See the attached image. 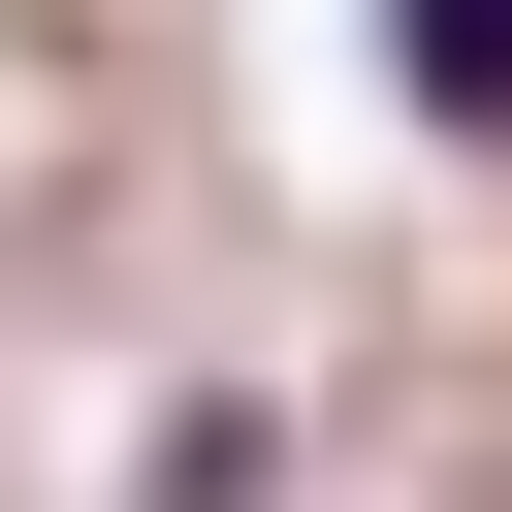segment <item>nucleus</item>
I'll use <instances>...</instances> for the list:
<instances>
[{
	"instance_id": "nucleus-1",
	"label": "nucleus",
	"mask_w": 512,
	"mask_h": 512,
	"mask_svg": "<svg viewBox=\"0 0 512 512\" xmlns=\"http://www.w3.org/2000/svg\"><path fill=\"white\" fill-rule=\"evenodd\" d=\"M384 96H416L448 160H512V0H384Z\"/></svg>"
}]
</instances>
